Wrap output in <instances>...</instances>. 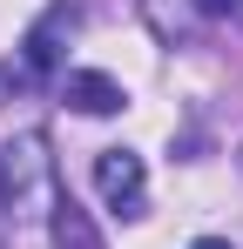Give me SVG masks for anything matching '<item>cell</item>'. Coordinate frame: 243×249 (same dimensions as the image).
<instances>
[{
    "label": "cell",
    "instance_id": "6da1fadb",
    "mask_svg": "<svg viewBox=\"0 0 243 249\" xmlns=\"http://www.w3.org/2000/svg\"><path fill=\"white\" fill-rule=\"evenodd\" d=\"M0 196H7V215H40L54 209V155H47V135H14L0 148Z\"/></svg>",
    "mask_w": 243,
    "mask_h": 249
},
{
    "label": "cell",
    "instance_id": "8992f818",
    "mask_svg": "<svg viewBox=\"0 0 243 249\" xmlns=\"http://www.w3.org/2000/svg\"><path fill=\"white\" fill-rule=\"evenodd\" d=\"M196 14H209V20H237L243 0H196Z\"/></svg>",
    "mask_w": 243,
    "mask_h": 249
},
{
    "label": "cell",
    "instance_id": "7a4b0ae2",
    "mask_svg": "<svg viewBox=\"0 0 243 249\" xmlns=\"http://www.w3.org/2000/svg\"><path fill=\"white\" fill-rule=\"evenodd\" d=\"M142 155L135 148H101L95 155V189L108 196V209H122V215H142Z\"/></svg>",
    "mask_w": 243,
    "mask_h": 249
},
{
    "label": "cell",
    "instance_id": "5b68a950",
    "mask_svg": "<svg viewBox=\"0 0 243 249\" xmlns=\"http://www.w3.org/2000/svg\"><path fill=\"white\" fill-rule=\"evenodd\" d=\"M61 27H75V14H68V7H54L34 34H27V74H47V68L61 61V47H54V34H61Z\"/></svg>",
    "mask_w": 243,
    "mask_h": 249
},
{
    "label": "cell",
    "instance_id": "277c9868",
    "mask_svg": "<svg viewBox=\"0 0 243 249\" xmlns=\"http://www.w3.org/2000/svg\"><path fill=\"white\" fill-rule=\"evenodd\" d=\"M47 236H54V249H101V236H95V222H88V209H75L68 196L47 209Z\"/></svg>",
    "mask_w": 243,
    "mask_h": 249
},
{
    "label": "cell",
    "instance_id": "3957f363",
    "mask_svg": "<svg viewBox=\"0 0 243 249\" xmlns=\"http://www.w3.org/2000/svg\"><path fill=\"white\" fill-rule=\"evenodd\" d=\"M61 94L75 101L81 115H115V108H128V94H122V81H108V74H95V68H81V74H68V81H61Z\"/></svg>",
    "mask_w": 243,
    "mask_h": 249
},
{
    "label": "cell",
    "instance_id": "52a82bcc",
    "mask_svg": "<svg viewBox=\"0 0 243 249\" xmlns=\"http://www.w3.org/2000/svg\"><path fill=\"white\" fill-rule=\"evenodd\" d=\"M189 249H230V243H223V236H202V243H189Z\"/></svg>",
    "mask_w": 243,
    "mask_h": 249
}]
</instances>
